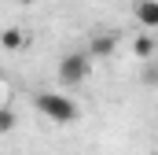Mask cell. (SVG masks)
<instances>
[{
    "label": "cell",
    "instance_id": "6da1fadb",
    "mask_svg": "<svg viewBox=\"0 0 158 155\" xmlns=\"http://www.w3.org/2000/svg\"><path fill=\"white\" fill-rule=\"evenodd\" d=\"M33 107H37L48 122H59V126H70V122H77V118H81L77 100H70L66 92H37Z\"/></svg>",
    "mask_w": 158,
    "mask_h": 155
},
{
    "label": "cell",
    "instance_id": "7a4b0ae2",
    "mask_svg": "<svg viewBox=\"0 0 158 155\" xmlns=\"http://www.w3.org/2000/svg\"><path fill=\"white\" fill-rule=\"evenodd\" d=\"M88 78H92V59H88V52H66V55L59 59V85L74 89V85H85Z\"/></svg>",
    "mask_w": 158,
    "mask_h": 155
},
{
    "label": "cell",
    "instance_id": "3957f363",
    "mask_svg": "<svg viewBox=\"0 0 158 155\" xmlns=\"http://www.w3.org/2000/svg\"><path fill=\"white\" fill-rule=\"evenodd\" d=\"M118 48V33H96L88 41V59H110Z\"/></svg>",
    "mask_w": 158,
    "mask_h": 155
},
{
    "label": "cell",
    "instance_id": "277c9868",
    "mask_svg": "<svg viewBox=\"0 0 158 155\" xmlns=\"http://www.w3.org/2000/svg\"><path fill=\"white\" fill-rule=\"evenodd\" d=\"M136 22L143 30H158V0H140L136 4Z\"/></svg>",
    "mask_w": 158,
    "mask_h": 155
},
{
    "label": "cell",
    "instance_id": "5b68a950",
    "mask_svg": "<svg viewBox=\"0 0 158 155\" xmlns=\"http://www.w3.org/2000/svg\"><path fill=\"white\" fill-rule=\"evenodd\" d=\"M155 37H151V33H140V37L132 41V55H136V59H155Z\"/></svg>",
    "mask_w": 158,
    "mask_h": 155
},
{
    "label": "cell",
    "instance_id": "8992f818",
    "mask_svg": "<svg viewBox=\"0 0 158 155\" xmlns=\"http://www.w3.org/2000/svg\"><path fill=\"white\" fill-rule=\"evenodd\" d=\"M0 48H7V52L26 48V33H22V30H15V26H11V30H4V33H0Z\"/></svg>",
    "mask_w": 158,
    "mask_h": 155
},
{
    "label": "cell",
    "instance_id": "52a82bcc",
    "mask_svg": "<svg viewBox=\"0 0 158 155\" xmlns=\"http://www.w3.org/2000/svg\"><path fill=\"white\" fill-rule=\"evenodd\" d=\"M15 126H19V118H15V111L0 104V137H7V133H11Z\"/></svg>",
    "mask_w": 158,
    "mask_h": 155
},
{
    "label": "cell",
    "instance_id": "ba28073f",
    "mask_svg": "<svg viewBox=\"0 0 158 155\" xmlns=\"http://www.w3.org/2000/svg\"><path fill=\"white\" fill-rule=\"evenodd\" d=\"M143 85H158V67H143Z\"/></svg>",
    "mask_w": 158,
    "mask_h": 155
},
{
    "label": "cell",
    "instance_id": "9c48e42d",
    "mask_svg": "<svg viewBox=\"0 0 158 155\" xmlns=\"http://www.w3.org/2000/svg\"><path fill=\"white\" fill-rule=\"evenodd\" d=\"M0 104H4V78H0Z\"/></svg>",
    "mask_w": 158,
    "mask_h": 155
}]
</instances>
